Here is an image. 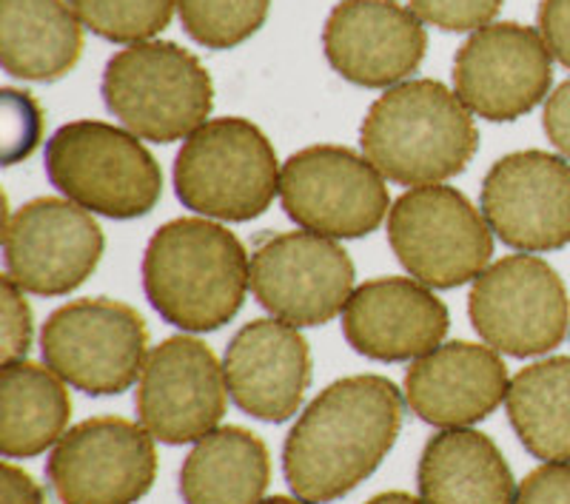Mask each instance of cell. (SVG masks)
Returning a JSON list of instances; mask_svg holds the SVG:
<instances>
[{
    "mask_svg": "<svg viewBox=\"0 0 570 504\" xmlns=\"http://www.w3.org/2000/svg\"><path fill=\"white\" fill-rule=\"evenodd\" d=\"M400 427L402 394L391 379L356 374L331 382L285 436V482L305 502H337L383 465Z\"/></svg>",
    "mask_w": 570,
    "mask_h": 504,
    "instance_id": "6da1fadb",
    "label": "cell"
},
{
    "mask_svg": "<svg viewBox=\"0 0 570 504\" xmlns=\"http://www.w3.org/2000/svg\"><path fill=\"white\" fill-rule=\"evenodd\" d=\"M252 288V259L237 234L208 217L157 228L142 254V291L175 328L206 334L237 317Z\"/></svg>",
    "mask_w": 570,
    "mask_h": 504,
    "instance_id": "7a4b0ae2",
    "label": "cell"
},
{
    "mask_svg": "<svg viewBox=\"0 0 570 504\" xmlns=\"http://www.w3.org/2000/svg\"><path fill=\"white\" fill-rule=\"evenodd\" d=\"M360 146L385 180L440 186L465 171L480 131L456 91L440 80H405L371 103Z\"/></svg>",
    "mask_w": 570,
    "mask_h": 504,
    "instance_id": "3957f363",
    "label": "cell"
},
{
    "mask_svg": "<svg viewBox=\"0 0 570 504\" xmlns=\"http://www.w3.org/2000/svg\"><path fill=\"white\" fill-rule=\"evenodd\" d=\"M104 103L140 140L191 137L214 106L206 66L171 40H142L111 55L104 71Z\"/></svg>",
    "mask_w": 570,
    "mask_h": 504,
    "instance_id": "277c9868",
    "label": "cell"
},
{
    "mask_svg": "<svg viewBox=\"0 0 570 504\" xmlns=\"http://www.w3.org/2000/svg\"><path fill=\"white\" fill-rule=\"evenodd\" d=\"M46 177L66 200L111 220L146 217L163 195L160 162L140 137L100 120H75L46 140Z\"/></svg>",
    "mask_w": 570,
    "mask_h": 504,
    "instance_id": "5b68a950",
    "label": "cell"
},
{
    "mask_svg": "<svg viewBox=\"0 0 570 504\" xmlns=\"http://www.w3.org/2000/svg\"><path fill=\"white\" fill-rule=\"evenodd\" d=\"M277 151L243 117H217L186 137L175 160L177 200L223 223H248L279 195Z\"/></svg>",
    "mask_w": 570,
    "mask_h": 504,
    "instance_id": "8992f818",
    "label": "cell"
},
{
    "mask_svg": "<svg viewBox=\"0 0 570 504\" xmlns=\"http://www.w3.org/2000/svg\"><path fill=\"white\" fill-rule=\"evenodd\" d=\"M389 243L402 268L428 288L473 283L493 257V231L482 208L442 182L409 188L391 206Z\"/></svg>",
    "mask_w": 570,
    "mask_h": 504,
    "instance_id": "52a82bcc",
    "label": "cell"
},
{
    "mask_svg": "<svg viewBox=\"0 0 570 504\" xmlns=\"http://www.w3.org/2000/svg\"><path fill=\"white\" fill-rule=\"evenodd\" d=\"M40 354L66 385L91 396L129 391L149 359V328L131 305L75 299L46 319Z\"/></svg>",
    "mask_w": 570,
    "mask_h": 504,
    "instance_id": "ba28073f",
    "label": "cell"
},
{
    "mask_svg": "<svg viewBox=\"0 0 570 504\" xmlns=\"http://www.w3.org/2000/svg\"><path fill=\"white\" fill-rule=\"evenodd\" d=\"M468 314L485 345L519 359L553 350L570 328L568 288L533 254H511L488 266L473 279Z\"/></svg>",
    "mask_w": 570,
    "mask_h": 504,
    "instance_id": "9c48e42d",
    "label": "cell"
},
{
    "mask_svg": "<svg viewBox=\"0 0 570 504\" xmlns=\"http://www.w3.org/2000/svg\"><path fill=\"white\" fill-rule=\"evenodd\" d=\"M279 200L303 231L356 239L376 231L391 211L385 177L345 146H308L283 162Z\"/></svg>",
    "mask_w": 570,
    "mask_h": 504,
    "instance_id": "30bf717a",
    "label": "cell"
},
{
    "mask_svg": "<svg viewBox=\"0 0 570 504\" xmlns=\"http://www.w3.org/2000/svg\"><path fill=\"white\" fill-rule=\"evenodd\" d=\"M155 476V436L124 416L80 422L60 436L46 462L60 504H137Z\"/></svg>",
    "mask_w": 570,
    "mask_h": 504,
    "instance_id": "8fae6325",
    "label": "cell"
},
{
    "mask_svg": "<svg viewBox=\"0 0 570 504\" xmlns=\"http://www.w3.org/2000/svg\"><path fill=\"white\" fill-rule=\"evenodd\" d=\"M252 294L274 319L312 328L343 314L354 294V263L337 239L285 231L252 251Z\"/></svg>",
    "mask_w": 570,
    "mask_h": 504,
    "instance_id": "7c38bea8",
    "label": "cell"
},
{
    "mask_svg": "<svg viewBox=\"0 0 570 504\" xmlns=\"http://www.w3.org/2000/svg\"><path fill=\"white\" fill-rule=\"evenodd\" d=\"M106 237L91 211L66 197H38L7 220V274L27 294L66 297L95 274Z\"/></svg>",
    "mask_w": 570,
    "mask_h": 504,
    "instance_id": "4fadbf2b",
    "label": "cell"
},
{
    "mask_svg": "<svg viewBox=\"0 0 570 504\" xmlns=\"http://www.w3.org/2000/svg\"><path fill=\"white\" fill-rule=\"evenodd\" d=\"M228 385L214 350L197 336H169L149 350L137 379V419L166 445L197 442L220 425Z\"/></svg>",
    "mask_w": 570,
    "mask_h": 504,
    "instance_id": "5bb4252c",
    "label": "cell"
},
{
    "mask_svg": "<svg viewBox=\"0 0 570 504\" xmlns=\"http://www.w3.org/2000/svg\"><path fill=\"white\" fill-rule=\"evenodd\" d=\"M551 49L522 23H491L462 43L454 89L473 115L508 123L537 109L553 83Z\"/></svg>",
    "mask_w": 570,
    "mask_h": 504,
    "instance_id": "9a60e30c",
    "label": "cell"
},
{
    "mask_svg": "<svg viewBox=\"0 0 570 504\" xmlns=\"http://www.w3.org/2000/svg\"><path fill=\"white\" fill-rule=\"evenodd\" d=\"M488 226L522 254L570 246V162L548 151H513L491 166L480 197Z\"/></svg>",
    "mask_w": 570,
    "mask_h": 504,
    "instance_id": "2e32d148",
    "label": "cell"
},
{
    "mask_svg": "<svg viewBox=\"0 0 570 504\" xmlns=\"http://www.w3.org/2000/svg\"><path fill=\"white\" fill-rule=\"evenodd\" d=\"M331 69L365 89H391L420 69L428 49L422 20L396 0H340L323 29Z\"/></svg>",
    "mask_w": 570,
    "mask_h": 504,
    "instance_id": "e0dca14e",
    "label": "cell"
},
{
    "mask_svg": "<svg viewBox=\"0 0 570 504\" xmlns=\"http://www.w3.org/2000/svg\"><path fill=\"white\" fill-rule=\"evenodd\" d=\"M448 325L445 303L414 277H380L356 285L343 310L348 345L376 363H414L440 348Z\"/></svg>",
    "mask_w": 570,
    "mask_h": 504,
    "instance_id": "ac0fdd59",
    "label": "cell"
},
{
    "mask_svg": "<svg viewBox=\"0 0 570 504\" xmlns=\"http://www.w3.org/2000/svg\"><path fill=\"white\" fill-rule=\"evenodd\" d=\"M228 396L243 414L263 422L292 419L312 385V348L283 319L243 325L223 356Z\"/></svg>",
    "mask_w": 570,
    "mask_h": 504,
    "instance_id": "d6986e66",
    "label": "cell"
},
{
    "mask_svg": "<svg viewBox=\"0 0 570 504\" xmlns=\"http://www.w3.org/2000/svg\"><path fill=\"white\" fill-rule=\"evenodd\" d=\"M508 388V365L491 345L442 343L411 363L402 391L411 414L448 431L488 419Z\"/></svg>",
    "mask_w": 570,
    "mask_h": 504,
    "instance_id": "ffe728a7",
    "label": "cell"
},
{
    "mask_svg": "<svg viewBox=\"0 0 570 504\" xmlns=\"http://www.w3.org/2000/svg\"><path fill=\"white\" fill-rule=\"evenodd\" d=\"M416 485L425 504H517L511 465L473 427H448L425 442Z\"/></svg>",
    "mask_w": 570,
    "mask_h": 504,
    "instance_id": "44dd1931",
    "label": "cell"
},
{
    "mask_svg": "<svg viewBox=\"0 0 570 504\" xmlns=\"http://www.w3.org/2000/svg\"><path fill=\"white\" fill-rule=\"evenodd\" d=\"M83 55V23L69 0H0V63L18 80L52 83Z\"/></svg>",
    "mask_w": 570,
    "mask_h": 504,
    "instance_id": "7402d4cb",
    "label": "cell"
},
{
    "mask_svg": "<svg viewBox=\"0 0 570 504\" xmlns=\"http://www.w3.org/2000/svg\"><path fill=\"white\" fill-rule=\"evenodd\" d=\"M272 478L266 442L246 427H214L180 467L186 504H259Z\"/></svg>",
    "mask_w": 570,
    "mask_h": 504,
    "instance_id": "603a6c76",
    "label": "cell"
},
{
    "mask_svg": "<svg viewBox=\"0 0 570 504\" xmlns=\"http://www.w3.org/2000/svg\"><path fill=\"white\" fill-rule=\"evenodd\" d=\"M71 416L66 382L52 368L14 359L0 368V453L32 459L60 442Z\"/></svg>",
    "mask_w": 570,
    "mask_h": 504,
    "instance_id": "cb8c5ba5",
    "label": "cell"
},
{
    "mask_svg": "<svg viewBox=\"0 0 570 504\" xmlns=\"http://www.w3.org/2000/svg\"><path fill=\"white\" fill-rule=\"evenodd\" d=\"M508 419L519 442L542 462H570V356L528 365L511 379Z\"/></svg>",
    "mask_w": 570,
    "mask_h": 504,
    "instance_id": "d4e9b609",
    "label": "cell"
},
{
    "mask_svg": "<svg viewBox=\"0 0 570 504\" xmlns=\"http://www.w3.org/2000/svg\"><path fill=\"white\" fill-rule=\"evenodd\" d=\"M272 0H177L186 34L206 49H234L266 23Z\"/></svg>",
    "mask_w": 570,
    "mask_h": 504,
    "instance_id": "484cf974",
    "label": "cell"
},
{
    "mask_svg": "<svg viewBox=\"0 0 570 504\" xmlns=\"http://www.w3.org/2000/svg\"><path fill=\"white\" fill-rule=\"evenodd\" d=\"M86 29L111 43H142L171 23L177 0H69Z\"/></svg>",
    "mask_w": 570,
    "mask_h": 504,
    "instance_id": "4316f807",
    "label": "cell"
},
{
    "mask_svg": "<svg viewBox=\"0 0 570 504\" xmlns=\"http://www.w3.org/2000/svg\"><path fill=\"white\" fill-rule=\"evenodd\" d=\"M43 129L38 100L29 91L3 89V160L7 166L27 160Z\"/></svg>",
    "mask_w": 570,
    "mask_h": 504,
    "instance_id": "83f0119b",
    "label": "cell"
},
{
    "mask_svg": "<svg viewBox=\"0 0 570 504\" xmlns=\"http://www.w3.org/2000/svg\"><path fill=\"white\" fill-rule=\"evenodd\" d=\"M411 12L442 32H476L491 27L502 0H409Z\"/></svg>",
    "mask_w": 570,
    "mask_h": 504,
    "instance_id": "f1b7e54d",
    "label": "cell"
},
{
    "mask_svg": "<svg viewBox=\"0 0 570 504\" xmlns=\"http://www.w3.org/2000/svg\"><path fill=\"white\" fill-rule=\"evenodd\" d=\"M23 288L12 277L0 279V319H3V363L27 359L32 345V308H29Z\"/></svg>",
    "mask_w": 570,
    "mask_h": 504,
    "instance_id": "f546056e",
    "label": "cell"
},
{
    "mask_svg": "<svg viewBox=\"0 0 570 504\" xmlns=\"http://www.w3.org/2000/svg\"><path fill=\"white\" fill-rule=\"evenodd\" d=\"M517 504H570V462H544L517 487Z\"/></svg>",
    "mask_w": 570,
    "mask_h": 504,
    "instance_id": "4dcf8cb0",
    "label": "cell"
},
{
    "mask_svg": "<svg viewBox=\"0 0 570 504\" xmlns=\"http://www.w3.org/2000/svg\"><path fill=\"white\" fill-rule=\"evenodd\" d=\"M539 34L553 58L570 69V0H542L539 3Z\"/></svg>",
    "mask_w": 570,
    "mask_h": 504,
    "instance_id": "1f68e13d",
    "label": "cell"
},
{
    "mask_svg": "<svg viewBox=\"0 0 570 504\" xmlns=\"http://www.w3.org/2000/svg\"><path fill=\"white\" fill-rule=\"evenodd\" d=\"M542 126L548 140L553 142V149L562 151L570 160V80H564V83L553 91L551 98H548Z\"/></svg>",
    "mask_w": 570,
    "mask_h": 504,
    "instance_id": "d6a6232c",
    "label": "cell"
},
{
    "mask_svg": "<svg viewBox=\"0 0 570 504\" xmlns=\"http://www.w3.org/2000/svg\"><path fill=\"white\" fill-rule=\"evenodd\" d=\"M3 504H46L43 487L9 459L3 462Z\"/></svg>",
    "mask_w": 570,
    "mask_h": 504,
    "instance_id": "836d02e7",
    "label": "cell"
},
{
    "mask_svg": "<svg viewBox=\"0 0 570 504\" xmlns=\"http://www.w3.org/2000/svg\"><path fill=\"white\" fill-rule=\"evenodd\" d=\"M365 504H425V502L416 496H411V493L391 491V493H380V496H374L371 502H365Z\"/></svg>",
    "mask_w": 570,
    "mask_h": 504,
    "instance_id": "e575fe53",
    "label": "cell"
},
{
    "mask_svg": "<svg viewBox=\"0 0 570 504\" xmlns=\"http://www.w3.org/2000/svg\"><path fill=\"white\" fill-rule=\"evenodd\" d=\"M259 504H312V502H305V498L299 496H272V498H263Z\"/></svg>",
    "mask_w": 570,
    "mask_h": 504,
    "instance_id": "d590c367",
    "label": "cell"
}]
</instances>
